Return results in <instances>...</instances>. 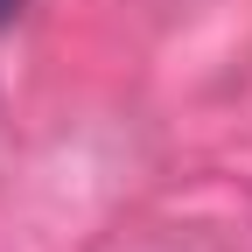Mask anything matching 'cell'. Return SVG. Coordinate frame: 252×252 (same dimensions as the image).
Instances as JSON below:
<instances>
[{
  "mask_svg": "<svg viewBox=\"0 0 252 252\" xmlns=\"http://www.w3.org/2000/svg\"><path fill=\"white\" fill-rule=\"evenodd\" d=\"M14 7H21V0H0V28H7V21H14Z\"/></svg>",
  "mask_w": 252,
  "mask_h": 252,
  "instance_id": "obj_1",
  "label": "cell"
}]
</instances>
